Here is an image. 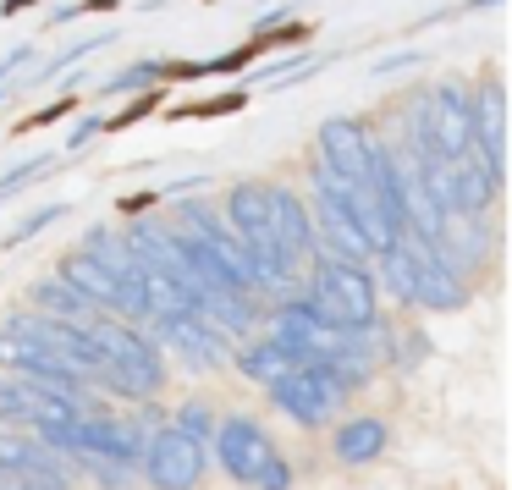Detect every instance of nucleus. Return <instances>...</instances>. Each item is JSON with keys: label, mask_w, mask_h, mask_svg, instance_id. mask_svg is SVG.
Wrapping results in <instances>:
<instances>
[{"label": "nucleus", "mask_w": 512, "mask_h": 490, "mask_svg": "<svg viewBox=\"0 0 512 490\" xmlns=\"http://www.w3.org/2000/svg\"><path fill=\"white\" fill-rule=\"evenodd\" d=\"M89 342L100 347L105 369H100V391H116V397H155L160 380H166V358H160L155 336H144L127 320H83Z\"/></svg>", "instance_id": "1"}, {"label": "nucleus", "mask_w": 512, "mask_h": 490, "mask_svg": "<svg viewBox=\"0 0 512 490\" xmlns=\"http://www.w3.org/2000/svg\"><path fill=\"white\" fill-rule=\"evenodd\" d=\"M413 155L430 160H457L474 149V94L463 83H441L430 94H413L408 105V138Z\"/></svg>", "instance_id": "2"}, {"label": "nucleus", "mask_w": 512, "mask_h": 490, "mask_svg": "<svg viewBox=\"0 0 512 490\" xmlns=\"http://www.w3.org/2000/svg\"><path fill=\"white\" fill-rule=\"evenodd\" d=\"M215 463L248 490H292V468L287 457L276 452V441L265 435V424L248 419V413H232V419L215 424Z\"/></svg>", "instance_id": "3"}, {"label": "nucleus", "mask_w": 512, "mask_h": 490, "mask_svg": "<svg viewBox=\"0 0 512 490\" xmlns=\"http://www.w3.org/2000/svg\"><path fill=\"white\" fill-rule=\"evenodd\" d=\"M303 303H309L325 325H336V331H369V325H375V309H380V287L364 265L320 259Z\"/></svg>", "instance_id": "4"}, {"label": "nucleus", "mask_w": 512, "mask_h": 490, "mask_svg": "<svg viewBox=\"0 0 512 490\" xmlns=\"http://www.w3.org/2000/svg\"><path fill=\"white\" fill-rule=\"evenodd\" d=\"M270 402H276L281 413H287L292 424H303V430H320V424L336 419V408L347 402V391L336 386L331 375H325L320 364H298L287 369V375L276 380V386H265Z\"/></svg>", "instance_id": "5"}, {"label": "nucleus", "mask_w": 512, "mask_h": 490, "mask_svg": "<svg viewBox=\"0 0 512 490\" xmlns=\"http://www.w3.org/2000/svg\"><path fill=\"white\" fill-rule=\"evenodd\" d=\"M402 243H408V259H413V281H408L413 309H430V314L463 309L468 303V276L463 270H457L435 243H424V237H402Z\"/></svg>", "instance_id": "6"}, {"label": "nucleus", "mask_w": 512, "mask_h": 490, "mask_svg": "<svg viewBox=\"0 0 512 490\" xmlns=\"http://www.w3.org/2000/svg\"><path fill=\"white\" fill-rule=\"evenodd\" d=\"M0 419L6 424H23L28 435L39 430H67V424L89 419V408H78L72 397L61 391H45V386H28V380H0Z\"/></svg>", "instance_id": "7"}, {"label": "nucleus", "mask_w": 512, "mask_h": 490, "mask_svg": "<svg viewBox=\"0 0 512 490\" xmlns=\"http://www.w3.org/2000/svg\"><path fill=\"white\" fill-rule=\"evenodd\" d=\"M204 463H210V452L193 446L188 435H177L166 424V430H155L144 441V463H138V468L149 474V485H155V490H199Z\"/></svg>", "instance_id": "8"}, {"label": "nucleus", "mask_w": 512, "mask_h": 490, "mask_svg": "<svg viewBox=\"0 0 512 490\" xmlns=\"http://www.w3.org/2000/svg\"><path fill=\"white\" fill-rule=\"evenodd\" d=\"M375 155H380V138L369 133L358 116H331V122L320 127V171H331V177L369 182Z\"/></svg>", "instance_id": "9"}, {"label": "nucleus", "mask_w": 512, "mask_h": 490, "mask_svg": "<svg viewBox=\"0 0 512 490\" xmlns=\"http://www.w3.org/2000/svg\"><path fill=\"white\" fill-rule=\"evenodd\" d=\"M56 281H67L78 298H89L94 309H111V314H127V320H149L144 314V292H133V287H122V281L111 276V270L100 265V259H89L78 248V254H67L56 265Z\"/></svg>", "instance_id": "10"}, {"label": "nucleus", "mask_w": 512, "mask_h": 490, "mask_svg": "<svg viewBox=\"0 0 512 490\" xmlns=\"http://www.w3.org/2000/svg\"><path fill=\"white\" fill-rule=\"evenodd\" d=\"M155 336L171 347V353H182L193 369H215L226 364V336L215 331L210 320H199V314H171V320H155Z\"/></svg>", "instance_id": "11"}, {"label": "nucleus", "mask_w": 512, "mask_h": 490, "mask_svg": "<svg viewBox=\"0 0 512 490\" xmlns=\"http://www.w3.org/2000/svg\"><path fill=\"white\" fill-rule=\"evenodd\" d=\"M474 149L496 171V182H507V89L501 83L474 94Z\"/></svg>", "instance_id": "12"}, {"label": "nucleus", "mask_w": 512, "mask_h": 490, "mask_svg": "<svg viewBox=\"0 0 512 490\" xmlns=\"http://www.w3.org/2000/svg\"><path fill=\"white\" fill-rule=\"evenodd\" d=\"M270 204H276V254L287 259V265L309 259V254H314V221H309V204H303L292 188H276V182H270Z\"/></svg>", "instance_id": "13"}, {"label": "nucleus", "mask_w": 512, "mask_h": 490, "mask_svg": "<svg viewBox=\"0 0 512 490\" xmlns=\"http://www.w3.org/2000/svg\"><path fill=\"white\" fill-rule=\"evenodd\" d=\"M386 446H391V430H386V419H375V413H353V419H342V424H336V435H331V452H336V463H342V468L375 463Z\"/></svg>", "instance_id": "14"}, {"label": "nucleus", "mask_w": 512, "mask_h": 490, "mask_svg": "<svg viewBox=\"0 0 512 490\" xmlns=\"http://www.w3.org/2000/svg\"><path fill=\"white\" fill-rule=\"evenodd\" d=\"M237 369H243L254 386H276L287 369H298V358H292L281 342H270V336H265V342H248L243 353H237Z\"/></svg>", "instance_id": "15"}, {"label": "nucleus", "mask_w": 512, "mask_h": 490, "mask_svg": "<svg viewBox=\"0 0 512 490\" xmlns=\"http://www.w3.org/2000/svg\"><path fill=\"white\" fill-rule=\"evenodd\" d=\"M34 303L50 314V320H72V325H83V320H94V314H100L89 298H78V292H72L67 281H56V276L34 287Z\"/></svg>", "instance_id": "16"}, {"label": "nucleus", "mask_w": 512, "mask_h": 490, "mask_svg": "<svg viewBox=\"0 0 512 490\" xmlns=\"http://www.w3.org/2000/svg\"><path fill=\"white\" fill-rule=\"evenodd\" d=\"M215 424H221V419H215V408H210V402H182V408H177V424H171V430H177V435H188L193 446H204V452H210Z\"/></svg>", "instance_id": "17"}, {"label": "nucleus", "mask_w": 512, "mask_h": 490, "mask_svg": "<svg viewBox=\"0 0 512 490\" xmlns=\"http://www.w3.org/2000/svg\"><path fill=\"white\" fill-rule=\"evenodd\" d=\"M166 78V61H133V67H122L116 78H105L100 94H127V89H144V83Z\"/></svg>", "instance_id": "18"}, {"label": "nucleus", "mask_w": 512, "mask_h": 490, "mask_svg": "<svg viewBox=\"0 0 512 490\" xmlns=\"http://www.w3.org/2000/svg\"><path fill=\"white\" fill-rule=\"evenodd\" d=\"M243 105H248V94L232 89V94H221V100H210V105H182V111H171V116H182V122H199V116H232V111H243Z\"/></svg>", "instance_id": "19"}, {"label": "nucleus", "mask_w": 512, "mask_h": 490, "mask_svg": "<svg viewBox=\"0 0 512 490\" xmlns=\"http://www.w3.org/2000/svg\"><path fill=\"white\" fill-rule=\"evenodd\" d=\"M50 171V155H34V160H23V166H12L6 177H0V199H12L23 182H34V177H45Z\"/></svg>", "instance_id": "20"}, {"label": "nucleus", "mask_w": 512, "mask_h": 490, "mask_svg": "<svg viewBox=\"0 0 512 490\" xmlns=\"http://www.w3.org/2000/svg\"><path fill=\"white\" fill-rule=\"evenodd\" d=\"M160 100H166V94H155V89H149V94H138V100L133 105H127V111L122 116H111V122H105V127H116V133H122V127H133V122H144V116L149 111H155V105Z\"/></svg>", "instance_id": "21"}, {"label": "nucleus", "mask_w": 512, "mask_h": 490, "mask_svg": "<svg viewBox=\"0 0 512 490\" xmlns=\"http://www.w3.org/2000/svg\"><path fill=\"white\" fill-rule=\"evenodd\" d=\"M67 111H78V94H61V100H50L45 111H34V116L23 122V133H34V127H50V122H61Z\"/></svg>", "instance_id": "22"}, {"label": "nucleus", "mask_w": 512, "mask_h": 490, "mask_svg": "<svg viewBox=\"0 0 512 490\" xmlns=\"http://www.w3.org/2000/svg\"><path fill=\"white\" fill-rule=\"evenodd\" d=\"M61 215H67V210H61V204H45V210H39V215H28V221L17 226V232H12V243H28V237H39V232H45L50 221H61Z\"/></svg>", "instance_id": "23"}, {"label": "nucleus", "mask_w": 512, "mask_h": 490, "mask_svg": "<svg viewBox=\"0 0 512 490\" xmlns=\"http://www.w3.org/2000/svg\"><path fill=\"white\" fill-rule=\"evenodd\" d=\"M100 127H105L100 116H83V122H78V127H72V133H67V149H72V155H78V149H89V138L100 133Z\"/></svg>", "instance_id": "24"}, {"label": "nucleus", "mask_w": 512, "mask_h": 490, "mask_svg": "<svg viewBox=\"0 0 512 490\" xmlns=\"http://www.w3.org/2000/svg\"><path fill=\"white\" fill-rule=\"evenodd\" d=\"M28 61H34V45H17V50H12V56L0 61V83L12 78V72H17V67H28Z\"/></svg>", "instance_id": "25"}, {"label": "nucleus", "mask_w": 512, "mask_h": 490, "mask_svg": "<svg viewBox=\"0 0 512 490\" xmlns=\"http://www.w3.org/2000/svg\"><path fill=\"white\" fill-rule=\"evenodd\" d=\"M23 6H28V0H0V17H17Z\"/></svg>", "instance_id": "26"}]
</instances>
